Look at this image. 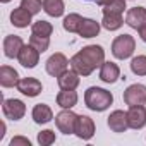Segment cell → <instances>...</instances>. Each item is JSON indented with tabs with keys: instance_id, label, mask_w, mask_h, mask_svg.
Listing matches in <instances>:
<instances>
[{
	"instance_id": "cell-17",
	"label": "cell",
	"mask_w": 146,
	"mask_h": 146,
	"mask_svg": "<svg viewBox=\"0 0 146 146\" xmlns=\"http://www.w3.org/2000/svg\"><path fill=\"white\" fill-rule=\"evenodd\" d=\"M19 83V74L17 70L9 67V65H2L0 67V84L4 88H12V86H17Z\"/></svg>"
},
{
	"instance_id": "cell-26",
	"label": "cell",
	"mask_w": 146,
	"mask_h": 146,
	"mask_svg": "<svg viewBox=\"0 0 146 146\" xmlns=\"http://www.w3.org/2000/svg\"><path fill=\"white\" fill-rule=\"evenodd\" d=\"M131 70L136 76H146V55H137L131 60Z\"/></svg>"
},
{
	"instance_id": "cell-2",
	"label": "cell",
	"mask_w": 146,
	"mask_h": 146,
	"mask_svg": "<svg viewBox=\"0 0 146 146\" xmlns=\"http://www.w3.org/2000/svg\"><path fill=\"white\" fill-rule=\"evenodd\" d=\"M134 50H136V41L131 35H120L112 43V53L115 58H120V60L129 58L134 53Z\"/></svg>"
},
{
	"instance_id": "cell-1",
	"label": "cell",
	"mask_w": 146,
	"mask_h": 146,
	"mask_svg": "<svg viewBox=\"0 0 146 146\" xmlns=\"http://www.w3.org/2000/svg\"><path fill=\"white\" fill-rule=\"evenodd\" d=\"M84 103L93 112H103V110H107L113 103V96H112L110 91H107L103 88L91 86L84 93Z\"/></svg>"
},
{
	"instance_id": "cell-31",
	"label": "cell",
	"mask_w": 146,
	"mask_h": 146,
	"mask_svg": "<svg viewBox=\"0 0 146 146\" xmlns=\"http://www.w3.org/2000/svg\"><path fill=\"white\" fill-rule=\"evenodd\" d=\"M38 143H40L41 146H50L52 143H55V132L50 131V129L41 131V132L38 134Z\"/></svg>"
},
{
	"instance_id": "cell-30",
	"label": "cell",
	"mask_w": 146,
	"mask_h": 146,
	"mask_svg": "<svg viewBox=\"0 0 146 146\" xmlns=\"http://www.w3.org/2000/svg\"><path fill=\"white\" fill-rule=\"evenodd\" d=\"M21 7H24L26 11H29L35 16L41 11L43 4H41V0H21Z\"/></svg>"
},
{
	"instance_id": "cell-11",
	"label": "cell",
	"mask_w": 146,
	"mask_h": 146,
	"mask_svg": "<svg viewBox=\"0 0 146 146\" xmlns=\"http://www.w3.org/2000/svg\"><path fill=\"white\" fill-rule=\"evenodd\" d=\"M17 90H19L23 95H26V96H29V98H35V96H38V95L41 93L43 86H41V83H40L36 78H23V79H19V83H17Z\"/></svg>"
},
{
	"instance_id": "cell-28",
	"label": "cell",
	"mask_w": 146,
	"mask_h": 146,
	"mask_svg": "<svg viewBox=\"0 0 146 146\" xmlns=\"http://www.w3.org/2000/svg\"><path fill=\"white\" fill-rule=\"evenodd\" d=\"M29 43H31L36 50H40V52L43 53V52H45V50H48V46H50V36H40V35L31 33Z\"/></svg>"
},
{
	"instance_id": "cell-4",
	"label": "cell",
	"mask_w": 146,
	"mask_h": 146,
	"mask_svg": "<svg viewBox=\"0 0 146 146\" xmlns=\"http://www.w3.org/2000/svg\"><path fill=\"white\" fill-rule=\"evenodd\" d=\"M124 102L129 107L144 105L146 103V86L144 84H131L124 91Z\"/></svg>"
},
{
	"instance_id": "cell-32",
	"label": "cell",
	"mask_w": 146,
	"mask_h": 146,
	"mask_svg": "<svg viewBox=\"0 0 146 146\" xmlns=\"http://www.w3.org/2000/svg\"><path fill=\"white\" fill-rule=\"evenodd\" d=\"M11 146H31V141H29L28 137L16 136V137H12V141H11Z\"/></svg>"
},
{
	"instance_id": "cell-23",
	"label": "cell",
	"mask_w": 146,
	"mask_h": 146,
	"mask_svg": "<svg viewBox=\"0 0 146 146\" xmlns=\"http://www.w3.org/2000/svg\"><path fill=\"white\" fill-rule=\"evenodd\" d=\"M43 11L52 17H60L64 14V2L62 0H41Z\"/></svg>"
},
{
	"instance_id": "cell-20",
	"label": "cell",
	"mask_w": 146,
	"mask_h": 146,
	"mask_svg": "<svg viewBox=\"0 0 146 146\" xmlns=\"http://www.w3.org/2000/svg\"><path fill=\"white\" fill-rule=\"evenodd\" d=\"M31 115H33V120H35L36 124H48V122L53 119V112H52V108H50L48 105H45V103H38V105H35Z\"/></svg>"
},
{
	"instance_id": "cell-12",
	"label": "cell",
	"mask_w": 146,
	"mask_h": 146,
	"mask_svg": "<svg viewBox=\"0 0 146 146\" xmlns=\"http://www.w3.org/2000/svg\"><path fill=\"white\" fill-rule=\"evenodd\" d=\"M108 127L113 132H125L129 129V120H127V112L124 110H115L108 115Z\"/></svg>"
},
{
	"instance_id": "cell-5",
	"label": "cell",
	"mask_w": 146,
	"mask_h": 146,
	"mask_svg": "<svg viewBox=\"0 0 146 146\" xmlns=\"http://www.w3.org/2000/svg\"><path fill=\"white\" fill-rule=\"evenodd\" d=\"M46 72L53 78H58L60 74L67 70V65H69V60L64 53H53L48 60H46Z\"/></svg>"
},
{
	"instance_id": "cell-8",
	"label": "cell",
	"mask_w": 146,
	"mask_h": 146,
	"mask_svg": "<svg viewBox=\"0 0 146 146\" xmlns=\"http://www.w3.org/2000/svg\"><path fill=\"white\" fill-rule=\"evenodd\" d=\"M79 53H81L95 69H96V67H102V64L105 62V50H103L100 45H88V46H84Z\"/></svg>"
},
{
	"instance_id": "cell-3",
	"label": "cell",
	"mask_w": 146,
	"mask_h": 146,
	"mask_svg": "<svg viewBox=\"0 0 146 146\" xmlns=\"http://www.w3.org/2000/svg\"><path fill=\"white\" fill-rule=\"evenodd\" d=\"M78 117L74 112H70V108H64L60 113H57L55 117V124L57 129L64 134H74L76 131V124H78Z\"/></svg>"
},
{
	"instance_id": "cell-6",
	"label": "cell",
	"mask_w": 146,
	"mask_h": 146,
	"mask_svg": "<svg viewBox=\"0 0 146 146\" xmlns=\"http://www.w3.org/2000/svg\"><path fill=\"white\" fill-rule=\"evenodd\" d=\"M40 50H36L31 43L29 45H24L23 48H21V52H19V55H17V60H19V64L23 65V67H26V69H33V67H36V64H38V60H40Z\"/></svg>"
},
{
	"instance_id": "cell-27",
	"label": "cell",
	"mask_w": 146,
	"mask_h": 146,
	"mask_svg": "<svg viewBox=\"0 0 146 146\" xmlns=\"http://www.w3.org/2000/svg\"><path fill=\"white\" fill-rule=\"evenodd\" d=\"M52 31H53V26H52L48 21H36V23H33V26H31V33L40 35V36H50Z\"/></svg>"
},
{
	"instance_id": "cell-34",
	"label": "cell",
	"mask_w": 146,
	"mask_h": 146,
	"mask_svg": "<svg viewBox=\"0 0 146 146\" xmlns=\"http://www.w3.org/2000/svg\"><path fill=\"white\" fill-rule=\"evenodd\" d=\"M96 2H98V5H102V7H105V5H108V4L112 2V0H96Z\"/></svg>"
},
{
	"instance_id": "cell-14",
	"label": "cell",
	"mask_w": 146,
	"mask_h": 146,
	"mask_svg": "<svg viewBox=\"0 0 146 146\" xmlns=\"http://www.w3.org/2000/svg\"><path fill=\"white\" fill-rule=\"evenodd\" d=\"M125 24L134 28V29H139L141 26L146 24V9L144 7H132L127 11V16H125Z\"/></svg>"
},
{
	"instance_id": "cell-7",
	"label": "cell",
	"mask_w": 146,
	"mask_h": 146,
	"mask_svg": "<svg viewBox=\"0 0 146 146\" xmlns=\"http://www.w3.org/2000/svg\"><path fill=\"white\" fill-rule=\"evenodd\" d=\"M4 115L11 120H19L24 117L26 113V105L21 102V100H16V98H11V100H4Z\"/></svg>"
},
{
	"instance_id": "cell-33",
	"label": "cell",
	"mask_w": 146,
	"mask_h": 146,
	"mask_svg": "<svg viewBox=\"0 0 146 146\" xmlns=\"http://www.w3.org/2000/svg\"><path fill=\"white\" fill-rule=\"evenodd\" d=\"M137 31H139V36H141V40L146 43V24H144V26H141Z\"/></svg>"
},
{
	"instance_id": "cell-24",
	"label": "cell",
	"mask_w": 146,
	"mask_h": 146,
	"mask_svg": "<svg viewBox=\"0 0 146 146\" xmlns=\"http://www.w3.org/2000/svg\"><path fill=\"white\" fill-rule=\"evenodd\" d=\"M103 28L108 29V31H115L119 29L124 21H122V14H113V12H108V14H103V21H102Z\"/></svg>"
},
{
	"instance_id": "cell-18",
	"label": "cell",
	"mask_w": 146,
	"mask_h": 146,
	"mask_svg": "<svg viewBox=\"0 0 146 146\" xmlns=\"http://www.w3.org/2000/svg\"><path fill=\"white\" fill-rule=\"evenodd\" d=\"M70 65H72V69H74L79 76H90L91 72L95 70V67H93V65H91V64H90V62L79 53V52L70 58Z\"/></svg>"
},
{
	"instance_id": "cell-15",
	"label": "cell",
	"mask_w": 146,
	"mask_h": 146,
	"mask_svg": "<svg viewBox=\"0 0 146 146\" xmlns=\"http://www.w3.org/2000/svg\"><path fill=\"white\" fill-rule=\"evenodd\" d=\"M119 78H120V69H119L117 64H113V62H103V64H102V69H100V79H102L103 83L113 84Z\"/></svg>"
},
{
	"instance_id": "cell-25",
	"label": "cell",
	"mask_w": 146,
	"mask_h": 146,
	"mask_svg": "<svg viewBox=\"0 0 146 146\" xmlns=\"http://www.w3.org/2000/svg\"><path fill=\"white\" fill-rule=\"evenodd\" d=\"M81 21H83V17L79 14H69L64 19V29L69 31V33H78L79 26H81Z\"/></svg>"
},
{
	"instance_id": "cell-35",
	"label": "cell",
	"mask_w": 146,
	"mask_h": 146,
	"mask_svg": "<svg viewBox=\"0 0 146 146\" xmlns=\"http://www.w3.org/2000/svg\"><path fill=\"white\" fill-rule=\"evenodd\" d=\"M0 2H2V4H7V2H11V0H0Z\"/></svg>"
},
{
	"instance_id": "cell-16",
	"label": "cell",
	"mask_w": 146,
	"mask_h": 146,
	"mask_svg": "<svg viewBox=\"0 0 146 146\" xmlns=\"http://www.w3.org/2000/svg\"><path fill=\"white\" fill-rule=\"evenodd\" d=\"M57 83L60 86V90H76L79 86V74L72 69V70H65L64 74H60L57 78Z\"/></svg>"
},
{
	"instance_id": "cell-22",
	"label": "cell",
	"mask_w": 146,
	"mask_h": 146,
	"mask_svg": "<svg viewBox=\"0 0 146 146\" xmlns=\"http://www.w3.org/2000/svg\"><path fill=\"white\" fill-rule=\"evenodd\" d=\"M78 103V93L74 90H62L57 95V105L62 108H72Z\"/></svg>"
},
{
	"instance_id": "cell-21",
	"label": "cell",
	"mask_w": 146,
	"mask_h": 146,
	"mask_svg": "<svg viewBox=\"0 0 146 146\" xmlns=\"http://www.w3.org/2000/svg\"><path fill=\"white\" fill-rule=\"evenodd\" d=\"M98 33H100V24L96 21H93V19L83 17L78 35L83 36V38H95V36H98Z\"/></svg>"
},
{
	"instance_id": "cell-29",
	"label": "cell",
	"mask_w": 146,
	"mask_h": 146,
	"mask_svg": "<svg viewBox=\"0 0 146 146\" xmlns=\"http://www.w3.org/2000/svg\"><path fill=\"white\" fill-rule=\"evenodd\" d=\"M125 9V0H112L108 5H105L103 9V14H108V12H113V14H122Z\"/></svg>"
},
{
	"instance_id": "cell-19",
	"label": "cell",
	"mask_w": 146,
	"mask_h": 146,
	"mask_svg": "<svg viewBox=\"0 0 146 146\" xmlns=\"http://www.w3.org/2000/svg\"><path fill=\"white\" fill-rule=\"evenodd\" d=\"M31 12L26 11L24 7H17L11 12V23L16 26V28H28L31 24Z\"/></svg>"
},
{
	"instance_id": "cell-9",
	"label": "cell",
	"mask_w": 146,
	"mask_h": 146,
	"mask_svg": "<svg viewBox=\"0 0 146 146\" xmlns=\"http://www.w3.org/2000/svg\"><path fill=\"white\" fill-rule=\"evenodd\" d=\"M74 134H76L79 139H84V141L91 139V137L95 136V122H93V119L88 117V115H79V117H78V124H76Z\"/></svg>"
},
{
	"instance_id": "cell-13",
	"label": "cell",
	"mask_w": 146,
	"mask_h": 146,
	"mask_svg": "<svg viewBox=\"0 0 146 146\" xmlns=\"http://www.w3.org/2000/svg\"><path fill=\"white\" fill-rule=\"evenodd\" d=\"M23 46H24V43H23V38L21 36L9 35L4 40V53L9 58H17V55H19V52H21Z\"/></svg>"
},
{
	"instance_id": "cell-10",
	"label": "cell",
	"mask_w": 146,
	"mask_h": 146,
	"mask_svg": "<svg viewBox=\"0 0 146 146\" xmlns=\"http://www.w3.org/2000/svg\"><path fill=\"white\" fill-rule=\"evenodd\" d=\"M127 120L131 129H143L146 125V107L144 105H134L129 107Z\"/></svg>"
}]
</instances>
